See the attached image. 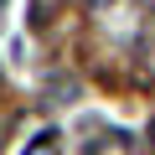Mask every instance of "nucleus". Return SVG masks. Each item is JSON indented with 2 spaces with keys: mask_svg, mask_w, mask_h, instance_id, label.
<instances>
[{
  "mask_svg": "<svg viewBox=\"0 0 155 155\" xmlns=\"http://www.w3.org/2000/svg\"><path fill=\"white\" fill-rule=\"evenodd\" d=\"M21 155H62V140H57V134L47 129V134H36V140H31V145H26Z\"/></svg>",
  "mask_w": 155,
  "mask_h": 155,
  "instance_id": "f257e3e1",
  "label": "nucleus"
},
{
  "mask_svg": "<svg viewBox=\"0 0 155 155\" xmlns=\"http://www.w3.org/2000/svg\"><path fill=\"white\" fill-rule=\"evenodd\" d=\"M52 5H57V0H36V16H31V21H36V26H47V21H52Z\"/></svg>",
  "mask_w": 155,
  "mask_h": 155,
  "instance_id": "f03ea898",
  "label": "nucleus"
},
{
  "mask_svg": "<svg viewBox=\"0 0 155 155\" xmlns=\"http://www.w3.org/2000/svg\"><path fill=\"white\" fill-rule=\"evenodd\" d=\"M88 5H93V11H98V5H109V0H88Z\"/></svg>",
  "mask_w": 155,
  "mask_h": 155,
  "instance_id": "7ed1b4c3",
  "label": "nucleus"
},
{
  "mask_svg": "<svg viewBox=\"0 0 155 155\" xmlns=\"http://www.w3.org/2000/svg\"><path fill=\"white\" fill-rule=\"evenodd\" d=\"M150 140H155V124H150Z\"/></svg>",
  "mask_w": 155,
  "mask_h": 155,
  "instance_id": "20e7f679",
  "label": "nucleus"
},
{
  "mask_svg": "<svg viewBox=\"0 0 155 155\" xmlns=\"http://www.w3.org/2000/svg\"><path fill=\"white\" fill-rule=\"evenodd\" d=\"M0 5H5V0H0Z\"/></svg>",
  "mask_w": 155,
  "mask_h": 155,
  "instance_id": "39448f33",
  "label": "nucleus"
}]
</instances>
